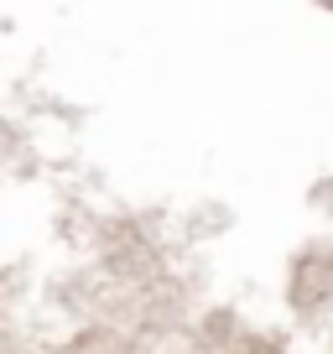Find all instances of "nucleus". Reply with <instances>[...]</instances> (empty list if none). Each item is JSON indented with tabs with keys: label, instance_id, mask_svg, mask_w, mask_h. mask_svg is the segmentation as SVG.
<instances>
[]
</instances>
